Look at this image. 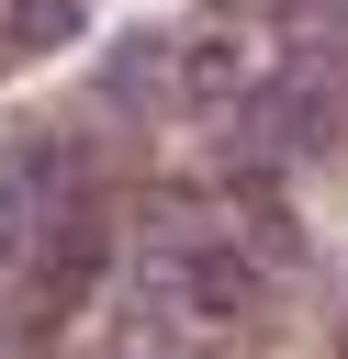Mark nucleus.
<instances>
[{
  "mask_svg": "<svg viewBox=\"0 0 348 359\" xmlns=\"http://www.w3.org/2000/svg\"><path fill=\"white\" fill-rule=\"evenodd\" d=\"M269 280H281V258L258 247V224L236 213H202V202H168V224L146 236V269H135V348H157V359H213L258 303H269Z\"/></svg>",
  "mask_w": 348,
  "mask_h": 359,
  "instance_id": "f257e3e1",
  "label": "nucleus"
},
{
  "mask_svg": "<svg viewBox=\"0 0 348 359\" xmlns=\"http://www.w3.org/2000/svg\"><path fill=\"white\" fill-rule=\"evenodd\" d=\"M225 112H236L225 123L236 180H281V168H303V157H326L348 135V56H292V67L247 79Z\"/></svg>",
  "mask_w": 348,
  "mask_h": 359,
  "instance_id": "f03ea898",
  "label": "nucleus"
},
{
  "mask_svg": "<svg viewBox=\"0 0 348 359\" xmlns=\"http://www.w3.org/2000/svg\"><path fill=\"white\" fill-rule=\"evenodd\" d=\"M101 280H112V213H101V202L45 213L34 247H22V269L0 280V348H45V337H67V325L101 303Z\"/></svg>",
  "mask_w": 348,
  "mask_h": 359,
  "instance_id": "7ed1b4c3",
  "label": "nucleus"
},
{
  "mask_svg": "<svg viewBox=\"0 0 348 359\" xmlns=\"http://www.w3.org/2000/svg\"><path fill=\"white\" fill-rule=\"evenodd\" d=\"M34 224H45V180H34V146H11V157H0V280L22 269Z\"/></svg>",
  "mask_w": 348,
  "mask_h": 359,
  "instance_id": "20e7f679",
  "label": "nucleus"
}]
</instances>
